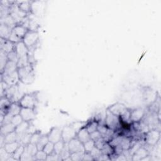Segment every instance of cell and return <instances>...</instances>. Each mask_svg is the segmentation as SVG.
<instances>
[{"label": "cell", "mask_w": 161, "mask_h": 161, "mask_svg": "<svg viewBox=\"0 0 161 161\" xmlns=\"http://www.w3.org/2000/svg\"><path fill=\"white\" fill-rule=\"evenodd\" d=\"M18 73L20 82L25 84H31L35 80V75L33 67L31 64H29L21 68H18Z\"/></svg>", "instance_id": "cell-1"}, {"label": "cell", "mask_w": 161, "mask_h": 161, "mask_svg": "<svg viewBox=\"0 0 161 161\" xmlns=\"http://www.w3.org/2000/svg\"><path fill=\"white\" fill-rule=\"evenodd\" d=\"M18 103L22 108L35 109L37 103V97L35 92L23 94Z\"/></svg>", "instance_id": "cell-2"}, {"label": "cell", "mask_w": 161, "mask_h": 161, "mask_svg": "<svg viewBox=\"0 0 161 161\" xmlns=\"http://www.w3.org/2000/svg\"><path fill=\"white\" fill-rule=\"evenodd\" d=\"M9 14L14 19L16 25L20 24L21 22L28 15V14L25 13L24 11H23L19 9L16 1H14V3L10 7Z\"/></svg>", "instance_id": "cell-3"}, {"label": "cell", "mask_w": 161, "mask_h": 161, "mask_svg": "<svg viewBox=\"0 0 161 161\" xmlns=\"http://www.w3.org/2000/svg\"><path fill=\"white\" fill-rule=\"evenodd\" d=\"M145 135V142L150 147H154L160 142V131L157 129H151Z\"/></svg>", "instance_id": "cell-4"}, {"label": "cell", "mask_w": 161, "mask_h": 161, "mask_svg": "<svg viewBox=\"0 0 161 161\" xmlns=\"http://www.w3.org/2000/svg\"><path fill=\"white\" fill-rule=\"evenodd\" d=\"M120 123L121 121L119 117L112 114L108 109H106V117L104 119V125L109 128L115 131V130H116L119 127Z\"/></svg>", "instance_id": "cell-5"}, {"label": "cell", "mask_w": 161, "mask_h": 161, "mask_svg": "<svg viewBox=\"0 0 161 161\" xmlns=\"http://www.w3.org/2000/svg\"><path fill=\"white\" fill-rule=\"evenodd\" d=\"M39 40V35L37 31L28 30L23 37L22 41L28 49L35 47Z\"/></svg>", "instance_id": "cell-6"}, {"label": "cell", "mask_w": 161, "mask_h": 161, "mask_svg": "<svg viewBox=\"0 0 161 161\" xmlns=\"http://www.w3.org/2000/svg\"><path fill=\"white\" fill-rule=\"evenodd\" d=\"M77 133L70 125H66L62 129V140L65 143H69L72 139L76 137Z\"/></svg>", "instance_id": "cell-7"}, {"label": "cell", "mask_w": 161, "mask_h": 161, "mask_svg": "<svg viewBox=\"0 0 161 161\" xmlns=\"http://www.w3.org/2000/svg\"><path fill=\"white\" fill-rule=\"evenodd\" d=\"M1 80L5 82L8 86H13L18 84L19 80L18 70L11 74L3 75L1 74Z\"/></svg>", "instance_id": "cell-8"}, {"label": "cell", "mask_w": 161, "mask_h": 161, "mask_svg": "<svg viewBox=\"0 0 161 161\" xmlns=\"http://www.w3.org/2000/svg\"><path fill=\"white\" fill-rule=\"evenodd\" d=\"M143 97L145 103L148 105V106H150L157 101V92L150 88L144 90V92L143 93Z\"/></svg>", "instance_id": "cell-9"}, {"label": "cell", "mask_w": 161, "mask_h": 161, "mask_svg": "<svg viewBox=\"0 0 161 161\" xmlns=\"http://www.w3.org/2000/svg\"><path fill=\"white\" fill-rule=\"evenodd\" d=\"M107 109L112 114L119 117L128 109V108L123 103H116L109 106Z\"/></svg>", "instance_id": "cell-10"}, {"label": "cell", "mask_w": 161, "mask_h": 161, "mask_svg": "<svg viewBox=\"0 0 161 161\" xmlns=\"http://www.w3.org/2000/svg\"><path fill=\"white\" fill-rule=\"evenodd\" d=\"M67 146L70 153L76 152H85L83 143L79 141L77 137L72 139L69 143H67Z\"/></svg>", "instance_id": "cell-11"}, {"label": "cell", "mask_w": 161, "mask_h": 161, "mask_svg": "<svg viewBox=\"0 0 161 161\" xmlns=\"http://www.w3.org/2000/svg\"><path fill=\"white\" fill-rule=\"evenodd\" d=\"M19 114L23 118V121L31 122L36 118V112L35 109L28 108H21Z\"/></svg>", "instance_id": "cell-12"}, {"label": "cell", "mask_w": 161, "mask_h": 161, "mask_svg": "<svg viewBox=\"0 0 161 161\" xmlns=\"http://www.w3.org/2000/svg\"><path fill=\"white\" fill-rule=\"evenodd\" d=\"M145 115V111L142 108H138L130 110V120L131 123L140 121Z\"/></svg>", "instance_id": "cell-13"}, {"label": "cell", "mask_w": 161, "mask_h": 161, "mask_svg": "<svg viewBox=\"0 0 161 161\" xmlns=\"http://www.w3.org/2000/svg\"><path fill=\"white\" fill-rule=\"evenodd\" d=\"M47 135L49 142L53 143L62 140V130L58 127H53Z\"/></svg>", "instance_id": "cell-14"}, {"label": "cell", "mask_w": 161, "mask_h": 161, "mask_svg": "<svg viewBox=\"0 0 161 161\" xmlns=\"http://www.w3.org/2000/svg\"><path fill=\"white\" fill-rule=\"evenodd\" d=\"M15 43L9 41V40H6L0 38V50H2L7 54L14 50Z\"/></svg>", "instance_id": "cell-15"}, {"label": "cell", "mask_w": 161, "mask_h": 161, "mask_svg": "<svg viewBox=\"0 0 161 161\" xmlns=\"http://www.w3.org/2000/svg\"><path fill=\"white\" fill-rule=\"evenodd\" d=\"M14 51L17 53L18 58H21L25 56L28 55V48L23 43V41H20L16 43H15Z\"/></svg>", "instance_id": "cell-16"}, {"label": "cell", "mask_w": 161, "mask_h": 161, "mask_svg": "<svg viewBox=\"0 0 161 161\" xmlns=\"http://www.w3.org/2000/svg\"><path fill=\"white\" fill-rule=\"evenodd\" d=\"M30 123H31V122L23 121L22 123H21L19 125H18V126H16L15 131L17 133L18 139L19 138H20L21 136H22L23 135H24L25 134H26V133H28V130ZM18 139H17V140H18Z\"/></svg>", "instance_id": "cell-17"}, {"label": "cell", "mask_w": 161, "mask_h": 161, "mask_svg": "<svg viewBox=\"0 0 161 161\" xmlns=\"http://www.w3.org/2000/svg\"><path fill=\"white\" fill-rule=\"evenodd\" d=\"M149 155L148 150L144 147H140L132 155L131 160L133 161H140L142 158Z\"/></svg>", "instance_id": "cell-18"}, {"label": "cell", "mask_w": 161, "mask_h": 161, "mask_svg": "<svg viewBox=\"0 0 161 161\" xmlns=\"http://www.w3.org/2000/svg\"><path fill=\"white\" fill-rule=\"evenodd\" d=\"M17 70H18V67H17L16 63L8 60L4 68L3 69V71L1 72V74H3V75L9 74L16 71Z\"/></svg>", "instance_id": "cell-19"}, {"label": "cell", "mask_w": 161, "mask_h": 161, "mask_svg": "<svg viewBox=\"0 0 161 161\" xmlns=\"http://www.w3.org/2000/svg\"><path fill=\"white\" fill-rule=\"evenodd\" d=\"M28 30L21 25H16L12 30V32L19 38L23 40Z\"/></svg>", "instance_id": "cell-20"}, {"label": "cell", "mask_w": 161, "mask_h": 161, "mask_svg": "<svg viewBox=\"0 0 161 161\" xmlns=\"http://www.w3.org/2000/svg\"><path fill=\"white\" fill-rule=\"evenodd\" d=\"M76 137L82 143H84L87 141L91 139L90 136V133L89 131L87 130L86 127L82 128L77 133L76 135Z\"/></svg>", "instance_id": "cell-21"}, {"label": "cell", "mask_w": 161, "mask_h": 161, "mask_svg": "<svg viewBox=\"0 0 161 161\" xmlns=\"http://www.w3.org/2000/svg\"><path fill=\"white\" fill-rule=\"evenodd\" d=\"M13 28L4 25L0 24V36L2 38L8 40Z\"/></svg>", "instance_id": "cell-22"}, {"label": "cell", "mask_w": 161, "mask_h": 161, "mask_svg": "<svg viewBox=\"0 0 161 161\" xmlns=\"http://www.w3.org/2000/svg\"><path fill=\"white\" fill-rule=\"evenodd\" d=\"M21 108L22 107L20 106L18 102L11 103L8 108V113L11 114L13 116L19 114Z\"/></svg>", "instance_id": "cell-23"}, {"label": "cell", "mask_w": 161, "mask_h": 161, "mask_svg": "<svg viewBox=\"0 0 161 161\" xmlns=\"http://www.w3.org/2000/svg\"><path fill=\"white\" fill-rule=\"evenodd\" d=\"M19 9L25 13L29 14L31 13V2L28 1H16Z\"/></svg>", "instance_id": "cell-24"}, {"label": "cell", "mask_w": 161, "mask_h": 161, "mask_svg": "<svg viewBox=\"0 0 161 161\" xmlns=\"http://www.w3.org/2000/svg\"><path fill=\"white\" fill-rule=\"evenodd\" d=\"M0 24H4L11 28H13L16 25V22L10 14L0 18Z\"/></svg>", "instance_id": "cell-25"}, {"label": "cell", "mask_w": 161, "mask_h": 161, "mask_svg": "<svg viewBox=\"0 0 161 161\" xmlns=\"http://www.w3.org/2000/svg\"><path fill=\"white\" fill-rule=\"evenodd\" d=\"M15 128H16V126L12 123L2 125H1L0 134L6 135L11 132L15 131Z\"/></svg>", "instance_id": "cell-26"}, {"label": "cell", "mask_w": 161, "mask_h": 161, "mask_svg": "<svg viewBox=\"0 0 161 161\" xmlns=\"http://www.w3.org/2000/svg\"><path fill=\"white\" fill-rule=\"evenodd\" d=\"M19 145H20V143L18 141H16L11 143H5L4 148H5V150L8 153L12 155Z\"/></svg>", "instance_id": "cell-27"}, {"label": "cell", "mask_w": 161, "mask_h": 161, "mask_svg": "<svg viewBox=\"0 0 161 161\" xmlns=\"http://www.w3.org/2000/svg\"><path fill=\"white\" fill-rule=\"evenodd\" d=\"M119 145L121 146L123 150H128L130 148L131 145V138H130L129 137H127V136H123Z\"/></svg>", "instance_id": "cell-28"}, {"label": "cell", "mask_w": 161, "mask_h": 161, "mask_svg": "<svg viewBox=\"0 0 161 161\" xmlns=\"http://www.w3.org/2000/svg\"><path fill=\"white\" fill-rule=\"evenodd\" d=\"M49 142L47 135H42L41 136V137L40 138L38 142H37L36 147L38 148V150H43L44 147L45 146V145Z\"/></svg>", "instance_id": "cell-29"}, {"label": "cell", "mask_w": 161, "mask_h": 161, "mask_svg": "<svg viewBox=\"0 0 161 161\" xmlns=\"http://www.w3.org/2000/svg\"><path fill=\"white\" fill-rule=\"evenodd\" d=\"M25 148L26 150V152L31 157H34V156L35 155V154L36 153V152L38 150V148L36 147V145L34 144V143H30L26 146H25Z\"/></svg>", "instance_id": "cell-30"}, {"label": "cell", "mask_w": 161, "mask_h": 161, "mask_svg": "<svg viewBox=\"0 0 161 161\" xmlns=\"http://www.w3.org/2000/svg\"><path fill=\"white\" fill-rule=\"evenodd\" d=\"M8 59L7 57V53H5L2 50H0V70L1 72L3 71L4 68L6 63L8 62Z\"/></svg>", "instance_id": "cell-31"}, {"label": "cell", "mask_w": 161, "mask_h": 161, "mask_svg": "<svg viewBox=\"0 0 161 161\" xmlns=\"http://www.w3.org/2000/svg\"><path fill=\"white\" fill-rule=\"evenodd\" d=\"M98 125H99L98 122L96 120H93L89 123L87 122V123L85 127L87 129V130L89 131V133H92V132L97 130Z\"/></svg>", "instance_id": "cell-32"}, {"label": "cell", "mask_w": 161, "mask_h": 161, "mask_svg": "<svg viewBox=\"0 0 161 161\" xmlns=\"http://www.w3.org/2000/svg\"><path fill=\"white\" fill-rule=\"evenodd\" d=\"M18 139V135L15 131L11 132L6 135H4V142L5 143H11L13 142L17 141Z\"/></svg>", "instance_id": "cell-33"}, {"label": "cell", "mask_w": 161, "mask_h": 161, "mask_svg": "<svg viewBox=\"0 0 161 161\" xmlns=\"http://www.w3.org/2000/svg\"><path fill=\"white\" fill-rule=\"evenodd\" d=\"M87 123V122L78 121L73 122V123H72L70 125L72 126V127L75 131V132L77 133L82 128H84L86 126Z\"/></svg>", "instance_id": "cell-34"}, {"label": "cell", "mask_w": 161, "mask_h": 161, "mask_svg": "<svg viewBox=\"0 0 161 161\" xmlns=\"http://www.w3.org/2000/svg\"><path fill=\"white\" fill-rule=\"evenodd\" d=\"M24 150H25V146L20 145L11 155L13 157V158L16 160H19Z\"/></svg>", "instance_id": "cell-35"}, {"label": "cell", "mask_w": 161, "mask_h": 161, "mask_svg": "<svg viewBox=\"0 0 161 161\" xmlns=\"http://www.w3.org/2000/svg\"><path fill=\"white\" fill-rule=\"evenodd\" d=\"M70 156V152L69 150L67 143H65V147L62 151L59 153V158L61 160H65L67 158Z\"/></svg>", "instance_id": "cell-36"}, {"label": "cell", "mask_w": 161, "mask_h": 161, "mask_svg": "<svg viewBox=\"0 0 161 161\" xmlns=\"http://www.w3.org/2000/svg\"><path fill=\"white\" fill-rule=\"evenodd\" d=\"M101 151H102L103 154L108 155L109 157L113 153H114V149H113V148L111 146V145L108 142H106L105 143V145H104L103 148L101 149Z\"/></svg>", "instance_id": "cell-37"}, {"label": "cell", "mask_w": 161, "mask_h": 161, "mask_svg": "<svg viewBox=\"0 0 161 161\" xmlns=\"http://www.w3.org/2000/svg\"><path fill=\"white\" fill-rule=\"evenodd\" d=\"M17 67H18V68H21V67H25L29 64H30L29 63V61H28V55L26 56H25V57H21V58H19L17 63Z\"/></svg>", "instance_id": "cell-38"}, {"label": "cell", "mask_w": 161, "mask_h": 161, "mask_svg": "<svg viewBox=\"0 0 161 161\" xmlns=\"http://www.w3.org/2000/svg\"><path fill=\"white\" fill-rule=\"evenodd\" d=\"M84 152H76L70 153V158L72 161H80L83 159Z\"/></svg>", "instance_id": "cell-39"}, {"label": "cell", "mask_w": 161, "mask_h": 161, "mask_svg": "<svg viewBox=\"0 0 161 161\" xmlns=\"http://www.w3.org/2000/svg\"><path fill=\"white\" fill-rule=\"evenodd\" d=\"M65 145V143L62 140L54 143V152L59 155V153L64 149Z\"/></svg>", "instance_id": "cell-40"}, {"label": "cell", "mask_w": 161, "mask_h": 161, "mask_svg": "<svg viewBox=\"0 0 161 161\" xmlns=\"http://www.w3.org/2000/svg\"><path fill=\"white\" fill-rule=\"evenodd\" d=\"M84 148L85 152H91V151L92 150V148L95 147L94 145V141L90 139L89 140L87 141L84 143H83Z\"/></svg>", "instance_id": "cell-41"}, {"label": "cell", "mask_w": 161, "mask_h": 161, "mask_svg": "<svg viewBox=\"0 0 161 161\" xmlns=\"http://www.w3.org/2000/svg\"><path fill=\"white\" fill-rule=\"evenodd\" d=\"M11 155L6 152L4 147H0V160L1 161H8L9 158Z\"/></svg>", "instance_id": "cell-42"}, {"label": "cell", "mask_w": 161, "mask_h": 161, "mask_svg": "<svg viewBox=\"0 0 161 161\" xmlns=\"http://www.w3.org/2000/svg\"><path fill=\"white\" fill-rule=\"evenodd\" d=\"M47 154L43 150H38L35 155L34 156L35 160H46Z\"/></svg>", "instance_id": "cell-43"}, {"label": "cell", "mask_w": 161, "mask_h": 161, "mask_svg": "<svg viewBox=\"0 0 161 161\" xmlns=\"http://www.w3.org/2000/svg\"><path fill=\"white\" fill-rule=\"evenodd\" d=\"M91 154L94 158V160H97V159L99 158V157L103 154L101 150L99 149L98 148L94 147L92 150L91 151Z\"/></svg>", "instance_id": "cell-44"}, {"label": "cell", "mask_w": 161, "mask_h": 161, "mask_svg": "<svg viewBox=\"0 0 161 161\" xmlns=\"http://www.w3.org/2000/svg\"><path fill=\"white\" fill-rule=\"evenodd\" d=\"M42 135V133H41V131H40L39 130H36L35 133H33L31 135L30 143H34V144H36Z\"/></svg>", "instance_id": "cell-45"}, {"label": "cell", "mask_w": 161, "mask_h": 161, "mask_svg": "<svg viewBox=\"0 0 161 161\" xmlns=\"http://www.w3.org/2000/svg\"><path fill=\"white\" fill-rule=\"evenodd\" d=\"M43 150L48 155L52 153L54 151V143L48 142L44 147Z\"/></svg>", "instance_id": "cell-46"}, {"label": "cell", "mask_w": 161, "mask_h": 161, "mask_svg": "<svg viewBox=\"0 0 161 161\" xmlns=\"http://www.w3.org/2000/svg\"><path fill=\"white\" fill-rule=\"evenodd\" d=\"M7 57H8V60L9 61H11V62H16L17 63L19 58H18V56L17 55V53H16V52L14 51V50L9 53H8L7 54Z\"/></svg>", "instance_id": "cell-47"}, {"label": "cell", "mask_w": 161, "mask_h": 161, "mask_svg": "<svg viewBox=\"0 0 161 161\" xmlns=\"http://www.w3.org/2000/svg\"><path fill=\"white\" fill-rule=\"evenodd\" d=\"M23 121L22 117L21 116L20 114H17L15 116H13L11 123L15 126H18V125H19L21 123H22Z\"/></svg>", "instance_id": "cell-48"}, {"label": "cell", "mask_w": 161, "mask_h": 161, "mask_svg": "<svg viewBox=\"0 0 161 161\" xmlns=\"http://www.w3.org/2000/svg\"><path fill=\"white\" fill-rule=\"evenodd\" d=\"M106 142H106V140H105L103 137H101V138H100L99 139H98L97 140H96V141L94 142V145H95V147H97V148H98L99 149L101 150V149L103 148L104 145H105V143H106Z\"/></svg>", "instance_id": "cell-49"}, {"label": "cell", "mask_w": 161, "mask_h": 161, "mask_svg": "<svg viewBox=\"0 0 161 161\" xmlns=\"http://www.w3.org/2000/svg\"><path fill=\"white\" fill-rule=\"evenodd\" d=\"M46 160H50V161H55V160H60L59 155L55 153L54 151L47 155Z\"/></svg>", "instance_id": "cell-50"}, {"label": "cell", "mask_w": 161, "mask_h": 161, "mask_svg": "<svg viewBox=\"0 0 161 161\" xmlns=\"http://www.w3.org/2000/svg\"><path fill=\"white\" fill-rule=\"evenodd\" d=\"M13 117V116L11 114H10L9 113H8L5 115H4V119H3V123L1 125L11 123Z\"/></svg>", "instance_id": "cell-51"}, {"label": "cell", "mask_w": 161, "mask_h": 161, "mask_svg": "<svg viewBox=\"0 0 161 161\" xmlns=\"http://www.w3.org/2000/svg\"><path fill=\"white\" fill-rule=\"evenodd\" d=\"M90 136H91V139L94 142L102 137L101 134L100 133V132L98 130H96V131H95L92 133H90Z\"/></svg>", "instance_id": "cell-52"}, {"label": "cell", "mask_w": 161, "mask_h": 161, "mask_svg": "<svg viewBox=\"0 0 161 161\" xmlns=\"http://www.w3.org/2000/svg\"><path fill=\"white\" fill-rule=\"evenodd\" d=\"M82 160H86V161H91V160H94V158L91 155L90 152H84V156H83V159Z\"/></svg>", "instance_id": "cell-53"}, {"label": "cell", "mask_w": 161, "mask_h": 161, "mask_svg": "<svg viewBox=\"0 0 161 161\" xmlns=\"http://www.w3.org/2000/svg\"><path fill=\"white\" fill-rule=\"evenodd\" d=\"M5 145L4 142V135L0 134V147H4Z\"/></svg>", "instance_id": "cell-54"}]
</instances>
